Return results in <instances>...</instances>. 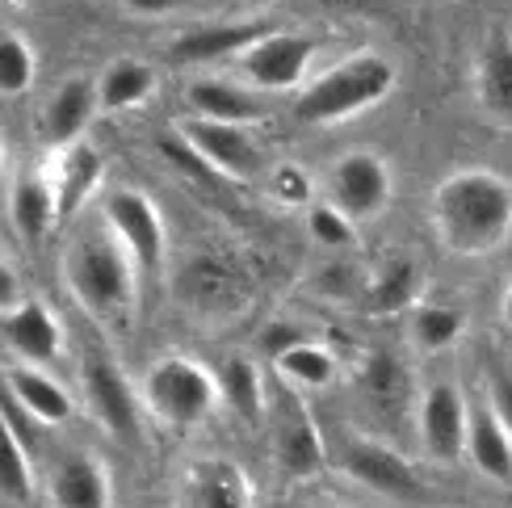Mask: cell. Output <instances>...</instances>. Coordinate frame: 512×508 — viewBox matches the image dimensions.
Returning <instances> with one entry per match:
<instances>
[{
    "instance_id": "6da1fadb",
    "label": "cell",
    "mask_w": 512,
    "mask_h": 508,
    "mask_svg": "<svg viewBox=\"0 0 512 508\" xmlns=\"http://www.w3.org/2000/svg\"><path fill=\"white\" fill-rule=\"evenodd\" d=\"M429 223L454 257H487L512 236V177L492 168L450 173L429 198Z\"/></svg>"
},
{
    "instance_id": "7a4b0ae2",
    "label": "cell",
    "mask_w": 512,
    "mask_h": 508,
    "mask_svg": "<svg viewBox=\"0 0 512 508\" xmlns=\"http://www.w3.org/2000/svg\"><path fill=\"white\" fill-rule=\"evenodd\" d=\"M63 282H68L80 311L101 328H126L135 320L143 278L110 227L84 231L72 240V248L63 252Z\"/></svg>"
},
{
    "instance_id": "3957f363",
    "label": "cell",
    "mask_w": 512,
    "mask_h": 508,
    "mask_svg": "<svg viewBox=\"0 0 512 508\" xmlns=\"http://www.w3.org/2000/svg\"><path fill=\"white\" fill-rule=\"evenodd\" d=\"M395 89V68L374 51L349 55L345 63H336L324 76H315L303 93L294 97V118L307 126H332L345 122L370 105L387 101V93Z\"/></svg>"
},
{
    "instance_id": "277c9868",
    "label": "cell",
    "mask_w": 512,
    "mask_h": 508,
    "mask_svg": "<svg viewBox=\"0 0 512 508\" xmlns=\"http://www.w3.org/2000/svg\"><path fill=\"white\" fill-rule=\"evenodd\" d=\"M139 395H143V408L173 433L198 429L202 420L223 404L215 370H206L202 362L181 357V353L160 357V362L143 374Z\"/></svg>"
},
{
    "instance_id": "5b68a950",
    "label": "cell",
    "mask_w": 512,
    "mask_h": 508,
    "mask_svg": "<svg viewBox=\"0 0 512 508\" xmlns=\"http://www.w3.org/2000/svg\"><path fill=\"white\" fill-rule=\"evenodd\" d=\"M80 395L89 404L97 425L118 437V441H139V420H143V395L131 387V378L110 353H89L80 366Z\"/></svg>"
},
{
    "instance_id": "8992f818",
    "label": "cell",
    "mask_w": 512,
    "mask_h": 508,
    "mask_svg": "<svg viewBox=\"0 0 512 508\" xmlns=\"http://www.w3.org/2000/svg\"><path fill=\"white\" fill-rule=\"evenodd\" d=\"M105 227L114 231V240L126 248V257L135 261L139 278L143 282H156L160 278V265H164V219L156 202L143 194V189H114L105 198Z\"/></svg>"
},
{
    "instance_id": "52a82bcc",
    "label": "cell",
    "mask_w": 512,
    "mask_h": 508,
    "mask_svg": "<svg viewBox=\"0 0 512 508\" xmlns=\"http://www.w3.org/2000/svg\"><path fill=\"white\" fill-rule=\"evenodd\" d=\"M269 425H273V458L290 479H315L328 467V446L319 433L315 416L298 399V391H277L269 404Z\"/></svg>"
},
{
    "instance_id": "ba28073f",
    "label": "cell",
    "mask_w": 512,
    "mask_h": 508,
    "mask_svg": "<svg viewBox=\"0 0 512 508\" xmlns=\"http://www.w3.org/2000/svg\"><path fill=\"white\" fill-rule=\"evenodd\" d=\"M181 143L194 152V160H202L206 168H215V173L231 181H252L265 173V147L248 126L189 118L181 122Z\"/></svg>"
},
{
    "instance_id": "9c48e42d",
    "label": "cell",
    "mask_w": 512,
    "mask_h": 508,
    "mask_svg": "<svg viewBox=\"0 0 512 508\" xmlns=\"http://www.w3.org/2000/svg\"><path fill=\"white\" fill-rule=\"evenodd\" d=\"M416 429L420 446L441 467H454L458 458H466V441H471V408L454 383H437L420 395L416 404Z\"/></svg>"
},
{
    "instance_id": "30bf717a",
    "label": "cell",
    "mask_w": 512,
    "mask_h": 508,
    "mask_svg": "<svg viewBox=\"0 0 512 508\" xmlns=\"http://www.w3.org/2000/svg\"><path fill=\"white\" fill-rule=\"evenodd\" d=\"M340 471H345L349 479H357L361 488L378 492V496L408 500V496L424 492V483H420L412 462L399 450H391L387 441H374V437H345L340 441Z\"/></svg>"
},
{
    "instance_id": "8fae6325",
    "label": "cell",
    "mask_w": 512,
    "mask_h": 508,
    "mask_svg": "<svg viewBox=\"0 0 512 508\" xmlns=\"http://www.w3.org/2000/svg\"><path fill=\"white\" fill-rule=\"evenodd\" d=\"M328 202L353 223L374 219L391 202V168L374 152H345L328 168Z\"/></svg>"
},
{
    "instance_id": "7c38bea8",
    "label": "cell",
    "mask_w": 512,
    "mask_h": 508,
    "mask_svg": "<svg viewBox=\"0 0 512 508\" xmlns=\"http://www.w3.org/2000/svg\"><path fill=\"white\" fill-rule=\"evenodd\" d=\"M311 59H315V38L294 34V30H269L240 55V72L252 89L277 93V89H298Z\"/></svg>"
},
{
    "instance_id": "4fadbf2b",
    "label": "cell",
    "mask_w": 512,
    "mask_h": 508,
    "mask_svg": "<svg viewBox=\"0 0 512 508\" xmlns=\"http://www.w3.org/2000/svg\"><path fill=\"white\" fill-rule=\"evenodd\" d=\"M173 508H256L252 479L231 458H198L181 471Z\"/></svg>"
},
{
    "instance_id": "5bb4252c",
    "label": "cell",
    "mask_w": 512,
    "mask_h": 508,
    "mask_svg": "<svg viewBox=\"0 0 512 508\" xmlns=\"http://www.w3.org/2000/svg\"><path fill=\"white\" fill-rule=\"evenodd\" d=\"M0 336H5V349L21 366H47L63 353V332L55 311L38 299H26L13 311H0Z\"/></svg>"
},
{
    "instance_id": "9a60e30c",
    "label": "cell",
    "mask_w": 512,
    "mask_h": 508,
    "mask_svg": "<svg viewBox=\"0 0 512 508\" xmlns=\"http://www.w3.org/2000/svg\"><path fill=\"white\" fill-rule=\"evenodd\" d=\"M47 504L51 508H114V479L105 462L93 454L59 458L47 475Z\"/></svg>"
},
{
    "instance_id": "2e32d148",
    "label": "cell",
    "mask_w": 512,
    "mask_h": 508,
    "mask_svg": "<svg viewBox=\"0 0 512 508\" xmlns=\"http://www.w3.org/2000/svg\"><path fill=\"white\" fill-rule=\"evenodd\" d=\"M269 26L265 21H206V26L185 30L173 42V55L177 63H219V59H240L256 38H265Z\"/></svg>"
},
{
    "instance_id": "e0dca14e",
    "label": "cell",
    "mask_w": 512,
    "mask_h": 508,
    "mask_svg": "<svg viewBox=\"0 0 512 508\" xmlns=\"http://www.w3.org/2000/svg\"><path fill=\"white\" fill-rule=\"evenodd\" d=\"M101 105V84L93 76H72L51 93L47 110H42V131L55 147H72L84 139L89 122Z\"/></svg>"
},
{
    "instance_id": "ac0fdd59",
    "label": "cell",
    "mask_w": 512,
    "mask_h": 508,
    "mask_svg": "<svg viewBox=\"0 0 512 508\" xmlns=\"http://www.w3.org/2000/svg\"><path fill=\"white\" fill-rule=\"evenodd\" d=\"M101 177H105V160L93 143L80 139L72 147H59V160L51 168V185H55V198H59V223L80 215V206L97 194Z\"/></svg>"
},
{
    "instance_id": "d6986e66",
    "label": "cell",
    "mask_w": 512,
    "mask_h": 508,
    "mask_svg": "<svg viewBox=\"0 0 512 508\" xmlns=\"http://www.w3.org/2000/svg\"><path fill=\"white\" fill-rule=\"evenodd\" d=\"M5 387H9L5 395H9L26 416H34L42 429H55V425H63V420L72 416V395L63 391L42 366H21V362H13V366L5 370Z\"/></svg>"
},
{
    "instance_id": "ffe728a7",
    "label": "cell",
    "mask_w": 512,
    "mask_h": 508,
    "mask_svg": "<svg viewBox=\"0 0 512 508\" xmlns=\"http://www.w3.org/2000/svg\"><path fill=\"white\" fill-rule=\"evenodd\" d=\"M189 110L194 118H206V122H231V126H248L265 114L261 97H256L248 84L240 80H227V76H202L189 84Z\"/></svg>"
},
{
    "instance_id": "44dd1931",
    "label": "cell",
    "mask_w": 512,
    "mask_h": 508,
    "mask_svg": "<svg viewBox=\"0 0 512 508\" xmlns=\"http://www.w3.org/2000/svg\"><path fill=\"white\" fill-rule=\"evenodd\" d=\"M475 101L487 118L512 126V34H492L475 68Z\"/></svg>"
},
{
    "instance_id": "7402d4cb",
    "label": "cell",
    "mask_w": 512,
    "mask_h": 508,
    "mask_svg": "<svg viewBox=\"0 0 512 508\" xmlns=\"http://www.w3.org/2000/svg\"><path fill=\"white\" fill-rule=\"evenodd\" d=\"M9 215H13V227L21 231V240L38 244L47 236V231L59 223V198H55L51 173H26L21 181H13Z\"/></svg>"
},
{
    "instance_id": "603a6c76",
    "label": "cell",
    "mask_w": 512,
    "mask_h": 508,
    "mask_svg": "<svg viewBox=\"0 0 512 508\" xmlns=\"http://www.w3.org/2000/svg\"><path fill=\"white\" fill-rule=\"evenodd\" d=\"M466 458L475 462V471L496 479V483H512V433L500 425V416L479 404L471 408V441H466Z\"/></svg>"
},
{
    "instance_id": "cb8c5ba5",
    "label": "cell",
    "mask_w": 512,
    "mask_h": 508,
    "mask_svg": "<svg viewBox=\"0 0 512 508\" xmlns=\"http://www.w3.org/2000/svg\"><path fill=\"white\" fill-rule=\"evenodd\" d=\"M219 378V395L223 404L236 412L240 420H248V425H256L265 412H269V395H265V378L261 370H256L252 357H227V362L215 370Z\"/></svg>"
},
{
    "instance_id": "d4e9b609",
    "label": "cell",
    "mask_w": 512,
    "mask_h": 508,
    "mask_svg": "<svg viewBox=\"0 0 512 508\" xmlns=\"http://www.w3.org/2000/svg\"><path fill=\"white\" fill-rule=\"evenodd\" d=\"M277 378L290 387V391H324L336 383V357L324 349V345H315V341H303V345H294L290 353H282L273 362Z\"/></svg>"
},
{
    "instance_id": "484cf974",
    "label": "cell",
    "mask_w": 512,
    "mask_h": 508,
    "mask_svg": "<svg viewBox=\"0 0 512 508\" xmlns=\"http://www.w3.org/2000/svg\"><path fill=\"white\" fill-rule=\"evenodd\" d=\"M420 294V269L408 257H391L378 269V278L366 290V311L370 315H399L403 307H412Z\"/></svg>"
},
{
    "instance_id": "4316f807",
    "label": "cell",
    "mask_w": 512,
    "mask_h": 508,
    "mask_svg": "<svg viewBox=\"0 0 512 508\" xmlns=\"http://www.w3.org/2000/svg\"><path fill=\"white\" fill-rule=\"evenodd\" d=\"M101 84V110H135L156 93V68L143 59H118L105 68Z\"/></svg>"
},
{
    "instance_id": "83f0119b",
    "label": "cell",
    "mask_w": 512,
    "mask_h": 508,
    "mask_svg": "<svg viewBox=\"0 0 512 508\" xmlns=\"http://www.w3.org/2000/svg\"><path fill=\"white\" fill-rule=\"evenodd\" d=\"M34 76H38L34 47L17 30H5V38H0V93L21 97L34 84Z\"/></svg>"
},
{
    "instance_id": "f1b7e54d",
    "label": "cell",
    "mask_w": 512,
    "mask_h": 508,
    "mask_svg": "<svg viewBox=\"0 0 512 508\" xmlns=\"http://www.w3.org/2000/svg\"><path fill=\"white\" fill-rule=\"evenodd\" d=\"M462 332V311L445 307V303H433V307H420L416 320H412V336L424 353H441L458 341Z\"/></svg>"
},
{
    "instance_id": "f546056e",
    "label": "cell",
    "mask_w": 512,
    "mask_h": 508,
    "mask_svg": "<svg viewBox=\"0 0 512 508\" xmlns=\"http://www.w3.org/2000/svg\"><path fill=\"white\" fill-rule=\"evenodd\" d=\"M307 223H311V236L324 248H353L357 244V223L332 202H315Z\"/></svg>"
},
{
    "instance_id": "4dcf8cb0",
    "label": "cell",
    "mask_w": 512,
    "mask_h": 508,
    "mask_svg": "<svg viewBox=\"0 0 512 508\" xmlns=\"http://www.w3.org/2000/svg\"><path fill=\"white\" fill-rule=\"evenodd\" d=\"M269 189H273V194L282 198V202H290V206H298V202L311 198V181H307L303 168H294V164L273 168V173H269Z\"/></svg>"
},
{
    "instance_id": "1f68e13d",
    "label": "cell",
    "mask_w": 512,
    "mask_h": 508,
    "mask_svg": "<svg viewBox=\"0 0 512 508\" xmlns=\"http://www.w3.org/2000/svg\"><path fill=\"white\" fill-rule=\"evenodd\" d=\"M303 341H307V332L298 328V324H269V328L261 332V341H256V345H261V349L269 353V362H277V357L290 353L294 345H303Z\"/></svg>"
},
{
    "instance_id": "d6a6232c",
    "label": "cell",
    "mask_w": 512,
    "mask_h": 508,
    "mask_svg": "<svg viewBox=\"0 0 512 508\" xmlns=\"http://www.w3.org/2000/svg\"><path fill=\"white\" fill-rule=\"evenodd\" d=\"M487 408L500 416V425L512 433V370H500L487 387Z\"/></svg>"
},
{
    "instance_id": "836d02e7",
    "label": "cell",
    "mask_w": 512,
    "mask_h": 508,
    "mask_svg": "<svg viewBox=\"0 0 512 508\" xmlns=\"http://www.w3.org/2000/svg\"><path fill=\"white\" fill-rule=\"evenodd\" d=\"M21 303L26 299H21V286H17V269L13 261H0V311H13Z\"/></svg>"
},
{
    "instance_id": "e575fe53",
    "label": "cell",
    "mask_w": 512,
    "mask_h": 508,
    "mask_svg": "<svg viewBox=\"0 0 512 508\" xmlns=\"http://www.w3.org/2000/svg\"><path fill=\"white\" fill-rule=\"evenodd\" d=\"M131 13H139V17H164V13H173L181 0H122Z\"/></svg>"
},
{
    "instance_id": "d590c367",
    "label": "cell",
    "mask_w": 512,
    "mask_h": 508,
    "mask_svg": "<svg viewBox=\"0 0 512 508\" xmlns=\"http://www.w3.org/2000/svg\"><path fill=\"white\" fill-rule=\"evenodd\" d=\"M500 320H504V328L512 332V282H508V290H504V299H500Z\"/></svg>"
},
{
    "instance_id": "8d00e7d4",
    "label": "cell",
    "mask_w": 512,
    "mask_h": 508,
    "mask_svg": "<svg viewBox=\"0 0 512 508\" xmlns=\"http://www.w3.org/2000/svg\"><path fill=\"white\" fill-rule=\"evenodd\" d=\"M244 5H269V0H244Z\"/></svg>"
}]
</instances>
